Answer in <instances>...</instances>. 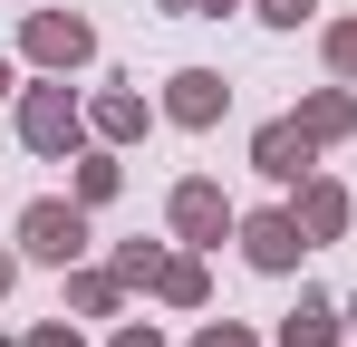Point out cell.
<instances>
[{"label":"cell","instance_id":"1","mask_svg":"<svg viewBox=\"0 0 357 347\" xmlns=\"http://www.w3.org/2000/svg\"><path fill=\"white\" fill-rule=\"evenodd\" d=\"M20 145H29V155H77V145H87V107L68 97V77L20 87Z\"/></svg>","mask_w":357,"mask_h":347},{"label":"cell","instance_id":"2","mask_svg":"<svg viewBox=\"0 0 357 347\" xmlns=\"http://www.w3.org/2000/svg\"><path fill=\"white\" fill-rule=\"evenodd\" d=\"M77 251H87V203H77V193H39V203H29V213H20V261H49V270H68V261H77Z\"/></svg>","mask_w":357,"mask_h":347},{"label":"cell","instance_id":"3","mask_svg":"<svg viewBox=\"0 0 357 347\" xmlns=\"http://www.w3.org/2000/svg\"><path fill=\"white\" fill-rule=\"evenodd\" d=\"M174 241H193V251H222V231H241V213H232V193L213 183V174H183L174 183Z\"/></svg>","mask_w":357,"mask_h":347},{"label":"cell","instance_id":"4","mask_svg":"<svg viewBox=\"0 0 357 347\" xmlns=\"http://www.w3.org/2000/svg\"><path fill=\"white\" fill-rule=\"evenodd\" d=\"M20 58H29V68H49V77H68V68H87V58H97V29H87L77 10H39V20L20 29Z\"/></svg>","mask_w":357,"mask_h":347},{"label":"cell","instance_id":"5","mask_svg":"<svg viewBox=\"0 0 357 347\" xmlns=\"http://www.w3.org/2000/svg\"><path fill=\"white\" fill-rule=\"evenodd\" d=\"M241 261L251 270H271V280H290L299 261H309V231H299V213H241Z\"/></svg>","mask_w":357,"mask_h":347},{"label":"cell","instance_id":"6","mask_svg":"<svg viewBox=\"0 0 357 347\" xmlns=\"http://www.w3.org/2000/svg\"><path fill=\"white\" fill-rule=\"evenodd\" d=\"M309 164H319V145L299 135V116H271V125H251V174L261 183H309Z\"/></svg>","mask_w":357,"mask_h":347},{"label":"cell","instance_id":"7","mask_svg":"<svg viewBox=\"0 0 357 347\" xmlns=\"http://www.w3.org/2000/svg\"><path fill=\"white\" fill-rule=\"evenodd\" d=\"M222 107H232V87H222V68H174V77H165V116H174L183 135H203V125H222Z\"/></svg>","mask_w":357,"mask_h":347},{"label":"cell","instance_id":"8","mask_svg":"<svg viewBox=\"0 0 357 347\" xmlns=\"http://www.w3.org/2000/svg\"><path fill=\"white\" fill-rule=\"evenodd\" d=\"M290 213H299V231H309V251H319V241H348V222H357V193H348V183H328V174H309Z\"/></svg>","mask_w":357,"mask_h":347},{"label":"cell","instance_id":"9","mask_svg":"<svg viewBox=\"0 0 357 347\" xmlns=\"http://www.w3.org/2000/svg\"><path fill=\"white\" fill-rule=\"evenodd\" d=\"M338 338H348V309L328 289H299V309L280 318V347H338Z\"/></svg>","mask_w":357,"mask_h":347},{"label":"cell","instance_id":"10","mask_svg":"<svg viewBox=\"0 0 357 347\" xmlns=\"http://www.w3.org/2000/svg\"><path fill=\"white\" fill-rule=\"evenodd\" d=\"M299 135H309V145H348L357 135V97L348 87H309V97H299Z\"/></svg>","mask_w":357,"mask_h":347},{"label":"cell","instance_id":"11","mask_svg":"<svg viewBox=\"0 0 357 347\" xmlns=\"http://www.w3.org/2000/svg\"><path fill=\"white\" fill-rule=\"evenodd\" d=\"M145 97H135V87H107V97H87V135H107V145H135V135H145Z\"/></svg>","mask_w":357,"mask_h":347},{"label":"cell","instance_id":"12","mask_svg":"<svg viewBox=\"0 0 357 347\" xmlns=\"http://www.w3.org/2000/svg\"><path fill=\"white\" fill-rule=\"evenodd\" d=\"M155 299H165V309H203V299H213V270H203V251H165V270H155Z\"/></svg>","mask_w":357,"mask_h":347},{"label":"cell","instance_id":"13","mask_svg":"<svg viewBox=\"0 0 357 347\" xmlns=\"http://www.w3.org/2000/svg\"><path fill=\"white\" fill-rule=\"evenodd\" d=\"M116 299H126L116 270H77V261H68V309H77V318H116Z\"/></svg>","mask_w":357,"mask_h":347},{"label":"cell","instance_id":"14","mask_svg":"<svg viewBox=\"0 0 357 347\" xmlns=\"http://www.w3.org/2000/svg\"><path fill=\"white\" fill-rule=\"evenodd\" d=\"M116 183H126L116 155H87V164H77V203H116Z\"/></svg>","mask_w":357,"mask_h":347},{"label":"cell","instance_id":"15","mask_svg":"<svg viewBox=\"0 0 357 347\" xmlns=\"http://www.w3.org/2000/svg\"><path fill=\"white\" fill-rule=\"evenodd\" d=\"M155 270H165L155 241H116V280H126V289H155Z\"/></svg>","mask_w":357,"mask_h":347},{"label":"cell","instance_id":"16","mask_svg":"<svg viewBox=\"0 0 357 347\" xmlns=\"http://www.w3.org/2000/svg\"><path fill=\"white\" fill-rule=\"evenodd\" d=\"M319 58H328V77H357V20H328L319 29Z\"/></svg>","mask_w":357,"mask_h":347},{"label":"cell","instance_id":"17","mask_svg":"<svg viewBox=\"0 0 357 347\" xmlns=\"http://www.w3.org/2000/svg\"><path fill=\"white\" fill-rule=\"evenodd\" d=\"M183 347H261V338H251L241 318H203V328H193V338H183Z\"/></svg>","mask_w":357,"mask_h":347},{"label":"cell","instance_id":"18","mask_svg":"<svg viewBox=\"0 0 357 347\" xmlns=\"http://www.w3.org/2000/svg\"><path fill=\"white\" fill-rule=\"evenodd\" d=\"M251 10H261L271 29H299V20H319V0H251Z\"/></svg>","mask_w":357,"mask_h":347},{"label":"cell","instance_id":"19","mask_svg":"<svg viewBox=\"0 0 357 347\" xmlns=\"http://www.w3.org/2000/svg\"><path fill=\"white\" fill-rule=\"evenodd\" d=\"M107 347H165V328H145V318H126V328H116Z\"/></svg>","mask_w":357,"mask_h":347},{"label":"cell","instance_id":"20","mask_svg":"<svg viewBox=\"0 0 357 347\" xmlns=\"http://www.w3.org/2000/svg\"><path fill=\"white\" fill-rule=\"evenodd\" d=\"M29 347H87L77 328H29Z\"/></svg>","mask_w":357,"mask_h":347},{"label":"cell","instance_id":"21","mask_svg":"<svg viewBox=\"0 0 357 347\" xmlns=\"http://www.w3.org/2000/svg\"><path fill=\"white\" fill-rule=\"evenodd\" d=\"M10 280H20V251H0V299H10Z\"/></svg>","mask_w":357,"mask_h":347},{"label":"cell","instance_id":"22","mask_svg":"<svg viewBox=\"0 0 357 347\" xmlns=\"http://www.w3.org/2000/svg\"><path fill=\"white\" fill-rule=\"evenodd\" d=\"M0 97H20V68H10V58H0Z\"/></svg>","mask_w":357,"mask_h":347},{"label":"cell","instance_id":"23","mask_svg":"<svg viewBox=\"0 0 357 347\" xmlns=\"http://www.w3.org/2000/svg\"><path fill=\"white\" fill-rule=\"evenodd\" d=\"M348 338H357V299H348Z\"/></svg>","mask_w":357,"mask_h":347}]
</instances>
